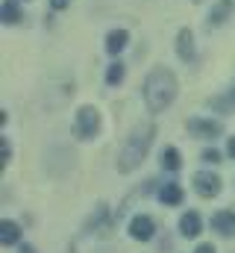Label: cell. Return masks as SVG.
<instances>
[{
	"instance_id": "5",
	"label": "cell",
	"mask_w": 235,
	"mask_h": 253,
	"mask_svg": "<svg viewBox=\"0 0 235 253\" xmlns=\"http://www.w3.org/2000/svg\"><path fill=\"white\" fill-rule=\"evenodd\" d=\"M194 189H197V194L200 197H215V194H221V177L218 174H212V171H197L194 174Z\"/></svg>"
},
{
	"instance_id": "7",
	"label": "cell",
	"mask_w": 235,
	"mask_h": 253,
	"mask_svg": "<svg viewBox=\"0 0 235 253\" xmlns=\"http://www.w3.org/2000/svg\"><path fill=\"white\" fill-rule=\"evenodd\" d=\"M212 230L221 233V236H235V212L230 209H221L212 215Z\"/></svg>"
},
{
	"instance_id": "9",
	"label": "cell",
	"mask_w": 235,
	"mask_h": 253,
	"mask_svg": "<svg viewBox=\"0 0 235 253\" xmlns=\"http://www.w3.org/2000/svg\"><path fill=\"white\" fill-rule=\"evenodd\" d=\"M176 53H179L182 62L194 59V36H191V30H179V36H176Z\"/></svg>"
},
{
	"instance_id": "17",
	"label": "cell",
	"mask_w": 235,
	"mask_h": 253,
	"mask_svg": "<svg viewBox=\"0 0 235 253\" xmlns=\"http://www.w3.org/2000/svg\"><path fill=\"white\" fill-rule=\"evenodd\" d=\"M203 162H209V165H218V162H221V153H218L215 147H209V150H203Z\"/></svg>"
},
{
	"instance_id": "18",
	"label": "cell",
	"mask_w": 235,
	"mask_h": 253,
	"mask_svg": "<svg viewBox=\"0 0 235 253\" xmlns=\"http://www.w3.org/2000/svg\"><path fill=\"white\" fill-rule=\"evenodd\" d=\"M68 3H71V0H50V6H53V9H65Z\"/></svg>"
},
{
	"instance_id": "19",
	"label": "cell",
	"mask_w": 235,
	"mask_h": 253,
	"mask_svg": "<svg viewBox=\"0 0 235 253\" xmlns=\"http://www.w3.org/2000/svg\"><path fill=\"white\" fill-rule=\"evenodd\" d=\"M194 253H215V248H212V245H200Z\"/></svg>"
},
{
	"instance_id": "13",
	"label": "cell",
	"mask_w": 235,
	"mask_h": 253,
	"mask_svg": "<svg viewBox=\"0 0 235 253\" xmlns=\"http://www.w3.org/2000/svg\"><path fill=\"white\" fill-rule=\"evenodd\" d=\"M159 197H162V203L176 206V203H182V186H179V183H168L165 189L159 191Z\"/></svg>"
},
{
	"instance_id": "20",
	"label": "cell",
	"mask_w": 235,
	"mask_h": 253,
	"mask_svg": "<svg viewBox=\"0 0 235 253\" xmlns=\"http://www.w3.org/2000/svg\"><path fill=\"white\" fill-rule=\"evenodd\" d=\"M227 150H230V156H233V159H235V135H233V138H230V144H227Z\"/></svg>"
},
{
	"instance_id": "15",
	"label": "cell",
	"mask_w": 235,
	"mask_h": 253,
	"mask_svg": "<svg viewBox=\"0 0 235 253\" xmlns=\"http://www.w3.org/2000/svg\"><path fill=\"white\" fill-rule=\"evenodd\" d=\"M162 165H165L168 171H179V168H182V156H179L176 147H165V150H162Z\"/></svg>"
},
{
	"instance_id": "10",
	"label": "cell",
	"mask_w": 235,
	"mask_h": 253,
	"mask_svg": "<svg viewBox=\"0 0 235 253\" xmlns=\"http://www.w3.org/2000/svg\"><path fill=\"white\" fill-rule=\"evenodd\" d=\"M200 230H203V221H200V215H197V212H185V215L179 218V233H182L185 239L200 236Z\"/></svg>"
},
{
	"instance_id": "6",
	"label": "cell",
	"mask_w": 235,
	"mask_h": 253,
	"mask_svg": "<svg viewBox=\"0 0 235 253\" xmlns=\"http://www.w3.org/2000/svg\"><path fill=\"white\" fill-rule=\"evenodd\" d=\"M153 233H156V224H153L150 215H135V218L129 221V236H132L135 242H150Z\"/></svg>"
},
{
	"instance_id": "21",
	"label": "cell",
	"mask_w": 235,
	"mask_h": 253,
	"mask_svg": "<svg viewBox=\"0 0 235 253\" xmlns=\"http://www.w3.org/2000/svg\"><path fill=\"white\" fill-rule=\"evenodd\" d=\"M21 253H36V248H30V245H21Z\"/></svg>"
},
{
	"instance_id": "12",
	"label": "cell",
	"mask_w": 235,
	"mask_h": 253,
	"mask_svg": "<svg viewBox=\"0 0 235 253\" xmlns=\"http://www.w3.org/2000/svg\"><path fill=\"white\" fill-rule=\"evenodd\" d=\"M18 239H21V227H18L15 221H9V218L0 221V242H3V245H15Z\"/></svg>"
},
{
	"instance_id": "4",
	"label": "cell",
	"mask_w": 235,
	"mask_h": 253,
	"mask_svg": "<svg viewBox=\"0 0 235 253\" xmlns=\"http://www.w3.org/2000/svg\"><path fill=\"white\" fill-rule=\"evenodd\" d=\"M185 129L194 135V138H218L224 132V124L221 121H212V118H191Z\"/></svg>"
},
{
	"instance_id": "11",
	"label": "cell",
	"mask_w": 235,
	"mask_h": 253,
	"mask_svg": "<svg viewBox=\"0 0 235 253\" xmlns=\"http://www.w3.org/2000/svg\"><path fill=\"white\" fill-rule=\"evenodd\" d=\"M126 42H129V33H126V30H112V33L106 36V50H109L112 56H118V53L126 47Z\"/></svg>"
},
{
	"instance_id": "14",
	"label": "cell",
	"mask_w": 235,
	"mask_h": 253,
	"mask_svg": "<svg viewBox=\"0 0 235 253\" xmlns=\"http://www.w3.org/2000/svg\"><path fill=\"white\" fill-rule=\"evenodd\" d=\"M0 21H3V24H18V21H21L18 0H6V3H3V9H0Z\"/></svg>"
},
{
	"instance_id": "2",
	"label": "cell",
	"mask_w": 235,
	"mask_h": 253,
	"mask_svg": "<svg viewBox=\"0 0 235 253\" xmlns=\"http://www.w3.org/2000/svg\"><path fill=\"white\" fill-rule=\"evenodd\" d=\"M153 138H156V126L153 124H141L135 126L132 132H129V138L123 141V147H120V153H118L115 165L120 174H129V171H135L141 162H144V156L150 153V144H153Z\"/></svg>"
},
{
	"instance_id": "8",
	"label": "cell",
	"mask_w": 235,
	"mask_h": 253,
	"mask_svg": "<svg viewBox=\"0 0 235 253\" xmlns=\"http://www.w3.org/2000/svg\"><path fill=\"white\" fill-rule=\"evenodd\" d=\"M233 9H235V0H218L212 6V12H209V27H221L233 15Z\"/></svg>"
},
{
	"instance_id": "1",
	"label": "cell",
	"mask_w": 235,
	"mask_h": 253,
	"mask_svg": "<svg viewBox=\"0 0 235 253\" xmlns=\"http://www.w3.org/2000/svg\"><path fill=\"white\" fill-rule=\"evenodd\" d=\"M176 77L168 68H153L144 80V103L150 112H165L171 103L176 100Z\"/></svg>"
},
{
	"instance_id": "3",
	"label": "cell",
	"mask_w": 235,
	"mask_h": 253,
	"mask_svg": "<svg viewBox=\"0 0 235 253\" xmlns=\"http://www.w3.org/2000/svg\"><path fill=\"white\" fill-rule=\"evenodd\" d=\"M97 132H100V112L94 106H82L77 112V118H74V135L82 138V141H88Z\"/></svg>"
},
{
	"instance_id": "16",
	"label": "cell",
	"mask_w": 235,
	"mask_h": 253,
	"mask_svg": "<svg viewBox=\"0 0 235 253\" xmlns=\"http://www.w3.org/2000/svg\"><path fill=\"white\" fill-rule=\"evenodd\" d=\"M123 74H126V71H123V65L112 62V65H109V71H106V83H109V85H120V83H123Z\"/></svg>"
}]
</instances>
